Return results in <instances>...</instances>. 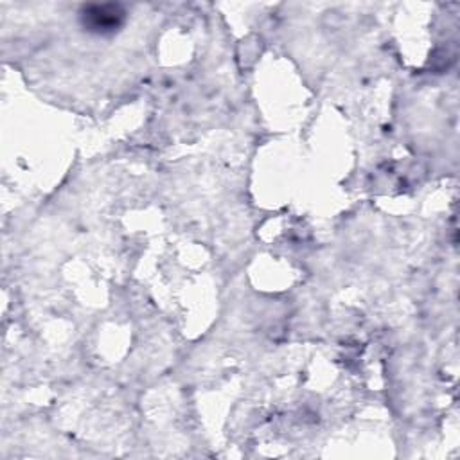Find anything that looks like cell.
I'll use <instances>...</instances> for the list:
<instances>
[{
	"instance_id": "obj_1",
	"label": "cell",
	"mask_w": 460,
	"mask_h": 460,
	"mask_svg": "<svg viewBox=\"0 0 460 460\" xmlns=\"http://www.w3.org/2000/svg\"><path fill=\"white\" fill-rule=\"evenodd\" d=\"M124 14L126 13L119 4H95L84 5L81 18L88 31L97 34H110L122 25Z\"/></svg>"
}]
</instances>
